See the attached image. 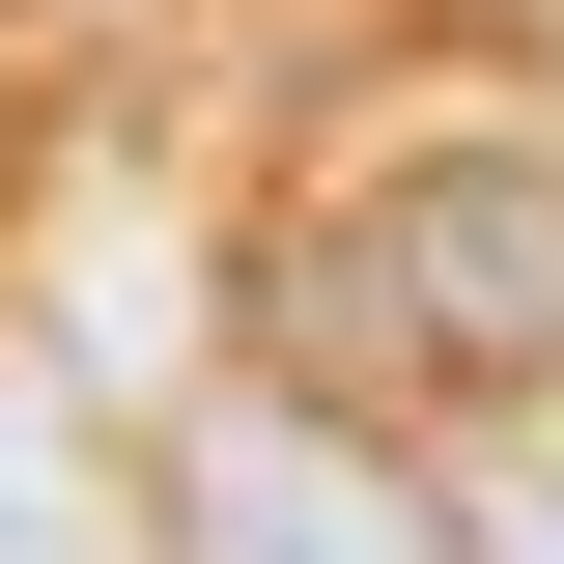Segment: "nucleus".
<instances>
[{"label":"nucleus","instance_id":"obj_1","mask_svg":"<svg viewBox=\"0 0 564 564\" xmlns=\"http://www.w3.org/2000/svg\"><path fill=\"white\" fill-rule=\"evenodd\" d=\"M282 311H311V367L367 423H536L564 395V170L536 141H423V170H367L311 226Z\"/></svg>","mask_w":564,"mask_h":564},{"label":"nucleus","instance_id":"obj_2","mask_svg":"<svg viewBox=\"0 0 564 564\" xmlns=\"http://www.w3.org/2000/svg\"><path fill=\"white\" fill-rule=\"evenodd\" d=\"M170 564H452L367 395H198L170 423Z\"/></svg>","mask_w":564,"mask_h":564},{"label":"nucleus","instance_id":"obj_3","mask_svg":"<svg viewBox=\"0 0 564 564\" xmlns=\"http://www.w3.org/2000/svg\"><path fill=\"white\" fill-rule=\"evenodd\" d=\"M0 564H113V452H57L29 395H0Z\"/></svg>","mask_w":564,"mask_h":564},{"label":"nucleus","instance_id":"obj_4","mask_svg":"<svg viewBox=\"0 0 564 564\" xmlns=\"http://www.w3.org/2000/svg\"><path fill=\"white\" fill-rule=\"evenodd\" d=\"M536 564H564V536H536Z\"/></svg>","mask_w":564,"mask_h":564}]
</instances>
